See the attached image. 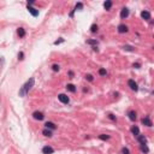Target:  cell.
I'll use <instances>...</instances> for the list:
<instances>
[{"mask_svg": "<svg viewBox=\"0 0 154 154\" xmlns=\"http://www.w3.org/2000/svg\"><path fill=\"white\" fill-rule=\"evenodd\" d=\"M123 49H124V51H129V52H134V51H135L134 47H132V46H129V45L123 46Z\"/></svg>", "mask_w": 154, "mask_h": 154, "instance_id": "19", "label": "cell"}, {"mask_svg": "<svg viewBox=\"0 0 154 154\" xmlns=\"http://www.w3.org/2000/svg\"><path fill=\"white\" fill-rule=\"evenodd\" d=\"M128 86L130 87L131 90H134V91H137L138 90V87H137V83L134 81V79H129L128 81Z\"/></svg>", "mask_w": 154, "mask_h": 154, "instance_id": "2", "label": "cell"}, {"mask_svg": "<svg viewBox=\"0 0 154 154\" xmlns=\"http://www.w3.org/2000/svg\"><path fill=\"white\" fill-rule=\"evenodd\" d=\"M58 99H59L60 102H63V104H69V102H70L69 96L65 95V94H59V95H58Z\"/></svg>", "mask_w": 154, "mask_h": 154, "instance_id": "3", "label": "cell"}, {"mask_svg": "<svg viewBox=\"0 0 154 154\" xmlns=\"http://www.w3.org/2000/svg\"><path fill=\"white\" fill-rule=\"evenodd\" d=\"M86 79H88L89 82H93V81H94V77L91 76V75H87V76H86Z\"/></svg>", "mask_w": 154, "mask_h": 154, "instance_id": "27", "label": "cell"}, {"mask_svg": "<svg viewBox=\"0 0 154 154\" xmlns=\"http://www.w3.org/2000/svg\"><path fill=\"white\" fill-rule=\"evenodd\" d=\"M34 83H35V78L34 77H32V78H29L25 83L23 84V87L19 89V96H22V98H24L28 93H29V90L32 89L33 87H34Z\"/></svg>", "mask_w": 154, "mask_h": 154, "instance_id": "1", "label": "cell"}, {"mask_svg": "<svg viewBox=\"0 0 154 154\" xmlns=\"http://www.w3.org/2000/svg\"><path fill=\"white\" fill-rule=\"evenodd\" d=\"M99 75H100V76H106V75H107V72H106V70H105L104 67H101V69H99Z\"/></svg>", "mask_w": 154, "mask_h": 154, "instance_id": "21", "label": "cell"}, {"mask_svg": "<svg viewBox=\"0 0 154 154\" xmlns=\"http://www.w3.org/2000/svg\"><path fill=\"white\" fill-rule=\"evenodd\" d=\"M132 66H134L135 69H140V67H141V64H138V63H136V64H134V65H132Z\"/></svg>", "mask_w": 154, "mask_h": 154, "instance_id": "32", "label": "cell"}, {"mask_svg": "<svg viewBox=\"0 0 154 154\" xmlns=\"http://www.w3.org/2000/svg\"><path fill=\"white\" fill-rule=\"evenodd\" d=\"M23 57H24V53H23V52H19V54H18V59H19V60H23V59H24Z\"/></svg>", "mask_w": 154, "mask_h": 154, "instance_id": "30", "label": "cell"}, {"mask_svg": "<svg viewBox=\"0 0 154 154\" xmlns=\"http://www.w3.org/2000/svg\"><path fill=\"white\" fill-rule=\"evenodd\" d=\"M42 134H43L46 137H52V131H51L49 129H45V130L42 131Z\"/></svg>", "mask_w": 154, "mask_h": 154, "instance_id": "17", "label": "cell"}, {"mask_svg": "<svg viewBox=\"0 0 154 154\" xmlns=\"http://www.w3.org/2000/svg\"><path fill=\"white\" fill-rule=\"evenodd\" d=\"M33 117H34V119H36V120H42V119L45 118V116H43L42 112H39V111H35V112H34Z\"/></svg>", "mask_w": 154, "mask_h": 154, "instance_id": "4", "label": "cell"}, {"mask_svg": "<svg viewBox=\"0 0 154 154\" xmlns=\"http://www.w3.org/2000/svg\"><path fill=\"white\" fill-rule=\"evenodd\" d=\"M45 125H46V129H51V130L57 129V125L54 124V123H52V122H47Z\"/></svg>", "mask_w": 154, "mask_h": 154, "instance_id": "11", "label": "cell"}, {"mask_svg": "<svg viewBox=\"0 0 154 154\" xmlns=\"http://www.w3.org/2000/svg\"><path fill=\"white\" fill-rule=\"evenodd\" d=\"M93 49L95 51V52H99V49H98V47H96V46H94V47H93Z\"/></svg>", "mask_w": 154, "mask_h": 154, "instance_id": "34", "label": "cell"}, {"mask_svg": "<svg viewBox=\"0 0 154 154\" xmlns=\"http://www.w3.org/2000/svg\"><path fill=\"white\" fill-rule=\"evenodd\" d=\"M104 7L106 10H111V7H112V1H111V0H107V1L104 3Z\"/></svg>", "mask_w": 154, "mask_h": 154, "instance_id": "18", "label": "cell"}, {"mask_svg": "<svg viewBox=\"0 0 154 154\" xmlns=\"http://www.w3.org/2000/svg\"><path fill=\"white\" fill-rule=\"evenodd\" d=\"M87 43L88 45H91V46H98V41L96 40H87Z\"/></svg>", "mask_w": 154, "mask_h": 154, "instance_id": "20", "label": "cell"}, {"mask_svg": "<svg viewBox=\"0 0 154 154\" xmlns=\"http://www.w3.org/2000/svg\"><path fill=\"white\" fill-rule=\"evenodd\" d=\"M42 153L43 154H53L54 153V149L51 147V146H45L42 148Z\"/></svg>", "mask_w": 154, "mask_h": 154, "instance_id": "5", "label": "cell"}, {"mask_svg": "<svg viewBox=\"0 0 154 154\" xmlns=\"http://www.w3.org/2000/svg\"><path fill=\"white\" fill-rule=\"evenodd\" d=\"M129 16V8L128 7H124L122 10V12H120V18L122 19H124V18H126Z\"/></svg>", "mask_w": 154, "mask_h": 154, "instance_id": "9", "label": "cell"}, {"mask_svg": "<svg viewBox=\"0 0 154 154\" xmlns=\"http://www.w3.org/2000/svg\"><path fill=\"white\" fill-rule=\"evenodd\" d=\"M28 11L32 13V16H34V17H37V16H39V10H36V8H34V7H32V6H29V5H28Z\"/></svg>", "mask_w": 154, "mask_h": 154, "instance_id": "8", "label": "cell"}, {"mask_svg": "<svg viewBox=\"0 0 154 154\" xmlns=\"http://www.w3.org/2000/svg\"><path fill=\"white\" fill-rule=\"evenodd\" d=\"M17 34L19 37H24L25 36V29L24 28H18L17 29Z\"/></svg>", "mask_w": 154, "mask_h": 154, "instance_id": "13", "label": "cell"}, {"mask_svg": "<svg viewBox=\"0 0 154 154\" xmlns=\"http://www.w3.org/2000/svg\"><path fill=\"white\" fill-rule=\"evenodd\" d=\"M69 76L70 78H74V71H69Z\"/></svg>", "mask_w": 154, "mask_h": 154, "instance_id": "33", "label": "cell"}, {"mask_svg": "<svg viewBox=\"0 0 154 154\" xmlns=\"http://www.w3.org/2000/svg\"><path fill=\"white\" fill-rule=\"evenodd\" d=\"M90 32H91V33H96V32H98V25H96V24L91 25V27H90Z\"/></svg>", "mask_w": 154, "mask_h": 154, "instance_id": "24", "label": "cell"}, {"mask_svg": "<svg viewBox=\"0 0 154 154\" xmlns=\"http://www.w3.org/2000/svg\"><path fill=\"white\" fill-rule=\"evenodd\" d=\"M82 8H83V4H82V3H77L76 6H75V11H76V10H82Z\"/></svg>", "mask_w": 154, "mask_h": 154, "instance_id": "25", "label": "cell"}, {"mask_svg": "<svg viewBox=\"0 0 154 154\" xmlns=\"http://www.w3.org/2000/svg\"><path fill=\"white\" fill-rule=\"evenodd\" d=\"M142 124L150 128V126L153 125V123H152V120L149 119V117H145V118H142Z\"/></svg>", "mask_w": 154, "mask_h": 154, "instance_id": "6", "label": "cell"}, {"mask_svg": "<svg viewBox=\"0 0 154 154\" xmlns=\"http://www.w3.org/2000/svg\"><path fill=\"white\" fill-rule=\"evenodd\" d=\"M122 154H130V152H129V149L128 148H122Z\"/></svg>", "mask_w": 154, "mask_h": 154, "instance_id": "28", "label": "cell"}, {"mask_svg": "<svg viewBox=\"0 0 154 154\" xmlns=\"http://www.w3.org/2000/svg\"><path fill=\"white\" fill-rule=\"evenodd\" d=\"M66 89H67L69 91H71V93H75V91H76V87H75L74 84H71V83L66 86Z\"/></svg>", "mask_w": 154, "mask_h": 154, "instance_id": "16", "label": "cell"}, {"mask_svg": "<svg viewBox=\"0 0 154 154\" xmlns=\"http://www.w3.org/2000/svg\"><path fill=\"white\" fill-rule=\"evenodd\" d=\"M64 41H65L64 39H61V37H60L59 40H57V41H54V45H60V43H63V42H64Z\"/></svg>", "mask_w": 154, "mask_h": 154, "instance_id": "26", "label": "cell"}, {"mask_svg": "<svg viewBox=\"0 0 154 154\" xmlns=\"http://www.w3.org/2000/svg\"><path fill=\"white\" fill-rule=\"evenodd\" d=\"M108 118H110V119H112V120H116V119H117V118H116V116H115V115H112V113H110V115H108Z\"/></svg>", "mask_w": 154, "mask_h": 154, "instance_id": "31", "label": "cell"}, {"mask_svg": "<svg viewBox=\"0 0 154 154\" xmlns=\"http://www.w3.org/2000/svg\"><path fill=\"white\" fill-rule=\"evenodd\" d=\"M141 152H143V153H148L149 149H148V147H147L146 145H141Z\"/></svg>", "mask_w": 154, "mask_h": 154, "instance_id": "22", "label": "cell"}, {"mask_svg": "<svg viewBox=\"0 0 154 154\" xmlns=\"http://www.w3.org/2000/svg\"><path fill=\"white\" fill-rule=\"evenodd\" d=\"M128 27L125 25V24H120V25H118V33H120V34H124V33H128Z\"/></svg>", "mask_w": 154, "mask_h": 154, "instance_id": "7", "label": "cell"}, {"mask_svg": "<svg viewBox=\"0 0 154 154\" xmlns=\"http://www.w3.org/2000/svg\"><path fill=\"white\" fill-rule=\"evenodd\" d=\"M141 17H142L143 19L148 20V19H150V13H149L148 11H142V12H141Z\"/></svg>", "mask_w": 154, "mask_h": 154, "instance_id": "12", "label": "cell"}, {"mask_svg": "<svg viewBox=\"0 0 154 154\" xmlns=\"http://www.w3.org/2000/svg\"><path fill=\"white\" fill-rule=\"evenodd\" d=\"M136 137H137V141L141 143V145H146L147 143V138H146L145 135H137Z\"/></svg>", "mask_w": 154, "mask_h": 154, "instance_id": "10", "label": "cell"}, {"mask_svg": "<svg viewBox=\"0 0 154 154\" xmlns=\"http://www.w3.org/2000/svg\"><path fill=\"white\" fill-rule=\"evenodd\" d=\"M131 132H132V135H135V136L140 135V129H138V126L134 125V126L131 128Z\"/></svg>", "mask_w": 154, "mask_h": 154, "instance_id": "15", "label": "cell"}, {"mask_svg": "<svg viewBox=\"0 0 154 154\" xmlns=\"http://www.w3.org/2000/svg\"><path fill=\"white\" fill-rule=\"evenodd\" d=\"M99 138L102 140V141H106V140L110 138V136H108V135H105V134H101V135H99Z\"/></svg>", "mask_w": 154, "mask_h": 154, "instance_id": "23", "label": "cell"}, {"mask_svg": "<svg viewBox=\"0 0 154 154\" xmlns=\"http://www.w3.org/2000/svg\"><path fill=\"white\" fill-rule=\"evenodd\" d=\"M128 116H129V119L132 120V122L136 120V118H137V117H136V112H135V111H130Z\"/></svg>", "mask_w": 154, "mask_h": 154, "instance_id": "14", "label": "cell"}, {"mask_svg": "<svg viewBox=\"0 0 154 154\" xmlns=\"http://www.w3.org/2000/svg\"><path fill=\"white\" fill-rule=\"evenodd\" d=\"M59 69H60V67H59V65H57V64H54V65L52 66V70L55 71V72H57V71H59Z\"/></svg>", "mask_w": 154, "mask_h": 154, "instance_id": "29", "label": "cell"}]
</instances>
